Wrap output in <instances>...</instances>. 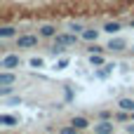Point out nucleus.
I'll use <instances>...</instances> for the list:
<instances>
[{"mask_svg":"<svg viewBox=\"0 0 134 134\" xmlns=\"http://www.w3.org/2000/svg\"><path fill=\"white\" fill-rule=\"evenodd\" d=\"M40 40H42L40 35H31V33L16 35V49H31V47H38Z\"/></svg>","mask_w":134,"mask_h":134,"instance_id":"obj_1","label":"nucleus"},{"mask_svg":"<svg viewBox=\"0 0 134 134\" xmlns=\"http://www.w3.org/2000/svg\"><path fill=\"white\" fill-rule=\"evenodd\" d=\"M19 66H21V57L19 54H5L0 59V68H5V71H14Z\"/></svg>","mask_w":134,"mask_h":134,"instance_id":"obj_2","label":"nucleus"},{"mask_svg":"<svg viewBox=\"0 0 134 134\" xmlns=\"http://www.w3.org/2000/svg\"><path fill=\"white\" fill-rule=\"evenodd\" d=\"M38 35L42 40H54L57 38V26L54 24H40L38 26Z\"/></svg>","mask_w":134,"mask_h":134,"instance_id":"obj_3","label":"nucleus"},{"mask_svg":"<svg viewBox=\"0 0 134 134\" xmlns=\"http://www.w3.org/2000/svg\"><path fill=\"white\" fill-rule=\"evenodd\" d=\"M115 120H99L94 125V134H115Z\"/></svg>","mask_w":134,"mask_h":134,"instance_id":"obj_4","label":"nucleus"},{"mask_svg":"<svg viewBox=\"0 0 134 134\" xmlns=\"http://www.w3.org/2000/svg\"><path fill=\"white\" fill-rule=\"evenodd\" d=\"M57 42H61V45H66V47H73L75 42H78V33H57V38H54Z\"/></svg>","mask_w":134,"mask_h":134,"instance_id":"obj_5","label":"nucleus"},{"mask_svg":"<svg viewBox=\"0 0 134 134\" xmlns=\"http://www.w3.org/2000/svg\"><path fill=\"white\" fill-rule=\"evenodd\" d=\"M106 47H108V52H125V49H127V40H125V38H113V35H111V40H108Z\"/></svg>","mask_w":134,"mask_h":134,"instance_id":"obj_6","label":"nucleus"},{"mask_svg":"<svg viewBox=\"0 0 134 134\" xmlns=\"http://www.w3.org/2000/svg\"><path fill=\"white\" fill-rule=\"evenodd\" d=\"M71 125H75L80 132H85V130H90V127H92V122H90L85 115H73V118H71Z\"/></svg>","mask_w":134,"mask_h":134,"instance_id":"obj_7","label":"nucleus"},{"mask_svg":"<svg viewBox=\"0 0 134 134\" xmlns=\"http://www.w3.org/2000/svg\"><path fill=\"white\" fill-rule=\"evenodd\" d=\"M16 82V75L12 73V71H0V87H7V85H14Z\"/></svg>","mask_w":134,"mask_h":134,"instance_id":"obj_8","label":"nucleus"},{"mask_svg":"<svg viewBox=\"0 0 134 134\" xmlns=\"http://www.w3.org/2000/svg\"><path fill=\"white\" fill-rule=\"evenodd\" d=\"M118 108H122V111H127V113H134V99H132V97H122V99H118Z\"/></svg>","mask_w":134,"mask_h":134,"instance_id":"obj_9","label":"nucleus"},{"mask_svg":"<svg viewBox=\"0 0 134 134\" xmlns=\"http://www.w3.org/2000/svg\"><path fill=\"white\" fill-rule=\"evenodd\" d=\"M120 28H122V24H120V21H106L101 31H104V33H108V35H115Z\"/></svg>","mask_w":134,"mask_h":134,"instance_id":"obj_10","label":"nucleus"},{"mask_svg":"<svg viewBox=\"0 0 134 134\" xmlns=\"http://www.w3.org/2000/svg\"><path fill=\"white\" fill-rule=\"evenodd\" d=\"M99 33H101V31H94V28H85V31L80 33V38H82L85 42H97Z\"/></svg>","mask_w":134,"mask_h":134,"instance_id":"obj_11","label":"nucleus"},{"mask_svg":"<svg viewBox=\"0 0 134 134\" xmlns=\"http://www.w3.org/2000/svg\"><path fill=\"white\" fill-rule=\"evenodd\" d=\"M0 38H2V40L16 38V26H0Z\"/></svg>","mask_w":134,"mask_h":134,"instance_id":"obj_12","label":"nucleus"},{"mask_svg":"<svg viewBox=\"0 0 134 134\" xmlns=\"http://www.w3.org/2000/svg\"><path fill=\"white\" fill-rule=\"evenodd\" d=\"M0 125L14 127V125H19V118H16V115H9V113H2V115H0Z\"/></svg>","mask_w":134,"mask_h":134,"instance_id":"obj_13","label":"nucleus"},{"mask_svg":"<svg viewBox=\"0 0 134 134\" xmlns=\"http://www.w3.org/2000/svg\"><path fill=\"white\" fill-rule=\"evenodd\" d=\"M49 52H52L54 57H61V54H66V45H61V42H57V40H54V45L49 47Z\"/></svg>","mask_w":134,"mask_h":134,"instance_id":"obj_14","label":"nucleus"},{"mask_svg":"<svg viewBox=\"0 0 134 134\" xmlns=\"http://www.w3.org/2000/svg\"><path fill=\"white\" fill-rule=\"evenodd\" d=\"M113 68H115V64H104L101 71H97V75H99V78H108V75L113 73Z\"/></svg>","mask_w":134,"mask_h":134,"instance_id":"obj_15","label":"nucleus"},{"mask_svg":"<svg viewBox=\"0 0 134 134\" xmlns=\"http://www.w3.org/2000/svg\"><path fill=\"white\" fill-rule=\"evenodd\" d=\"M90 64L97 68V66H104V64H106V59H104V54H90Z\"/></svg>","mask_w":134,"mask_h":134,"instance_id":"obj_16","label":"nucleus"},{"mask_svg":"<svg viewBox=\"0 0 134 134\" xmlns=\"http://www.w3.org/2000/svg\"><path fill=\"white\" fill-rule=\"evenodd\" d=\"M59 134H80V130H78L75 125H71V122H68V125H64V127L59 130Z\"/></svg>","mask_w":134,"mask_h":134,"instance_id":"obj_17","label":"nucleus"},{"mask_svg":"<svg viewBox=\"0 0 134 134\" xmlns=\"http://www.w3.org/2000/svg\"><path fill=\"white\" fill-rule=\"evenodd\" d=\"M68 31H73V33H78V35H80V33L85 31V26H82L80 21H71V24H68Z\"/></svg>","mask_w":134,"mask_h":134,"instance_id":"obj_18","label":"nucleus"},{"mask_svg":"<svg viewBox=\"0 0 134 134\" xmlns=\"http://www.w3.org/2000/svg\"><path fill=\"white\" fill-rule=\"evenodd\" d=\"M104 52H108V47H101V45H97V42L90 45V54H104Z\"/></svg>","mask_w":134,"mask_h":134,"instance_id":"obj_19","label":"nucleus"},{"mask_svg":"<svg viewBox=\"0 0 134 134\" xmlns=\"http://www.w3.org/2000/svg\"><path fill=\"white\" fill-rule=\"evenodd\" d=\"M28 64H31V68H42V66H45V61H42L40 57H33Z\"/></svg>","mask_w":134,"mask_h":134,"instance_id":"obj_20","label":"nucleus"},{"mask_svg":"<svg viewBox=\"0 0 134 134\" xmlns=\"http://www.w3.org/2000/svg\"><path fill=\"white\" fill-rule=\"evenodd\" d=\"M12 92H14V87H12V85H7V87H2V90H0V97H2V99H7Z\"/></svg>","mask_w":134,"mask_h":134,"instance_id":"obj_21","label":"nucleus"},{"mask_svg":"<svg viewBox=\"0 0 134 134\" xmlns=\"http://www.w3.org/2000/svg\"><path fill=\"white\" fill-rule=\"evenodd\" d=\"M66 66H68V59L64 57V59H59V61H57V66H54V68H57V71H61V68H66Z\"/></svg>","mask_w":134,"mask_h":134,"instance_id":"obj_22","label":"nucleus"},{"mask_svg":"<svg viewBox=\"0 0 134 134\" xmlns=\"http://www.w3.org/2000/svg\"><path fill=\"white\" fill-rule=\"evenodd\" d=\"M111 118H113L111 111H101V113H99V120H111Z\"/></svg>","mask_w":134,"mask_h":134,"instance_id":"obj_23","label":"nucleus"},{"mask_svg":"<svg viewBox=\"0 0 134 134\" xmlns=\"http://www.w3.org/2000/svg\"><path fill=\"white\" fill-rule=\"evenodd\" d=\"M125 132H127V134H134V120H130V125H125Z\"/></svg>","mask_w":134,"mask_h":134,"instance_id":"obj_24","label":"nucleus"},{"mask_svg":"<svg viewBox=\"0 0 134 134\" xmlns=\"http://www.w3.org/2000/svg\"><path fill=\"white\" fill-rule=\"evenodd\" d=\"M9 104H12V106H19V104H21V97H12Z\"/></svg>","mask_w":134,"mask_h":134,"instance_id":"obj_25","label":"nucleus"},{"mask_svg":"<svg viewBox=\"0 0 134 134\" xmlns=\"http://www.w3.org/2000/svg\"><path fill=\"white\" fill-rule=\"evenodd\" d=\"M130 26H132V28H134V19H132V21H130Z\"/></svg>","mask_w":134,"mask_h":134,"instance_id":"obj_26","label":"nucleus"},{"mask_svg":"<svg viewBox=\"0 0 134 134\" xmlns=\"http://www.w3.org/2000/svg\"><path fill=\"white\" fill-rule=\"evenodd\" d=\"M132 54H134V45H132Z\"/></svg>","mask_w":134,"mask_h":134,"instance_id":"obj_27","label":"nucleus"},{"mask_svg":"<svg viewBox=\"0 0 134 134\" xmlns=\"http://www.w3.org/2000/svg\"><path fill=\"white\" fill-rule=\"evenodd\" d=\"M132 120H134V113H132Z\"/></svg>","mask_w":134,"mask_h":134,"instance_id":"obj_28","label":"nucleus"},{"mask_svg":"<svg viewBox=\"0 0 134 134\" xmlns=\"http://www.w3.org/2000/svg\"><path fill=\"white\" fill-rule=\"evenodd\" d=\"M125 134H127V132H125Z\"/></svg>","mask_w":134,"mask_h":134,"instance_id":"obj_29","label":"nucleus"}]
</instances>
